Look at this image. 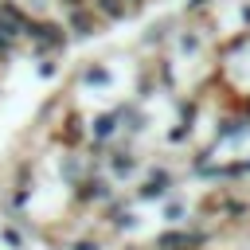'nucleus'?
Segmentation results:
<instances>
[{
  "label": "nucleus",
  "instance_id": "nucleus-5",
  "mask_svg": "<svg viewBox=\"0 0 250 250\" xmlns=\"http://www.w3.org/2000/svg\"><path fill=\"white\" fill-rule=\"evenodd\" d=\"M82 82H90V86H98V90H105V86L113 82V70H109L105 62H94V66H82Z\"/></svg>",
  "mask_w": 250,
  "mask_h": 250
},
{
  "label": "nucleus",
  "instance_id": "nucleus-1",
  "mask_svg": "<svg viewBox=\"0 0 250 250\" xmlns=\"http://www.w3.org/2000/svg\"><path fill=\"white\" fill-rule=\"evenodd\" d=\"M23 47L35 55V59H55L70 47V35L59 20V12H43V16H27V27H23Z\"/></svg>",
  "mask_w": 250,
  "mask_h": 250
},
{
  "label": "nucleus",
  "instance_id": "nucleus-3",
  "mask_svg": "<svg viewBox=\"0 0 250 250\" xmlns=\"http://www.w3.org/2000/svg\"><path fill=\"white\" fill-rule=\"evenodd\" d=\"M59 20H62V27H66L70 39H90V35H98V31L105 27L86 0H82V4H70V8H59Z\"/></svg>",
  "mask_w": 250,
  "mask_h": 250
},
{
  "label": "nucleus",
  "instance_id": "nucleus-7",
  "mask_svg": "<svg viewBox=\"0 0 250 250\" xmlns=\"http://www.w3.org/2000/svg\"><path fill=\"white\" fill-rule=\"evenodd\" d=\"M234 109H238V113H242V117H246V121H250V94H242V98H238V102H234Z\"/></svg>",
  "mask_w": 250,
  "mask_h": 250
},
{
  "label": "nucleus",
  "instance_id": "nucleus-6",
  "mask_svg": "<svg viewBox=\"0 0 250 250\" xmlns=\"http://www.w3.org/2000/svg\"><path fill=\"white\" fill-rule=\"evenodd\" d=\"M105 242L102 238H78V242H70V250H102Z\"/></svg>",
  "mask_w": 250,
  "mask_h": 250
},
{
  "label": "nucleus",
  "instance_id": "nucleus-4",
  "mask_svg": "<svg viewBox=\"0 0 250 250\" xmlns=\"http://www.w3.org/2000/svg\"><path fill=\"white\" fill-rule=\"evenodd\" d=\"M59 145L62 148H82L86 145V117L82 113H66L62 121H59Z\"/></svg>",
  "mask_w": 250,
  "mask_h": 250
},
{
  "label": "nucleus",
  "instance_id": "nucleus-2",
  "mask_svg": "<svg viewBox=\"0 0 250 250\" xmlns=\"http://www.w3.org/2000/svg\"><path fill=\"white\" fill-rule=\"evenodd\" d=\"M176 191V176L168 164H152L137 176V188H133V199L137 203H164L168 195Z\"/></svg>",
  "mask_w": 250,
  "mask_h": 250
}]
</instances>
